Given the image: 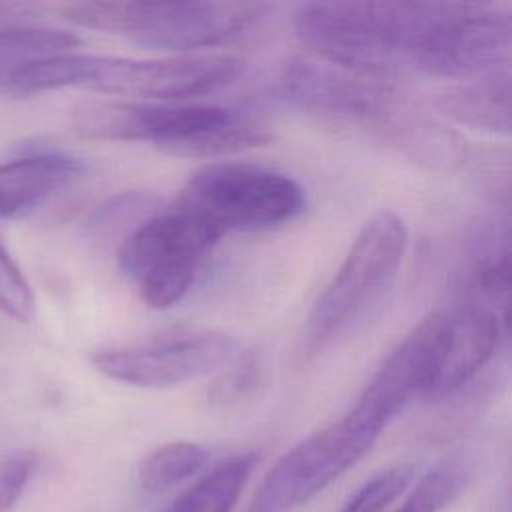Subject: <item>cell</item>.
Returning a JSON list of instances; mask_svg holds the SVG:
<instances>
[{
    "label": "cell",
    "mask_w": 512,
    "mask_h": 512,
    "mask_svg": "<svg viewBox=\"0 0 512 512\" xmlns=\"http://www.w3.org/2000/svg\"><path fill=\"white\" fill-rule=\"evenodd\" d=\"M108 56L58 54L22 62L12 76L10 96H32L60 88L96 90Z\"/></svg>",
    "instance_id": "cell-15"
},
{
    "label": "cell",
    "mask_w": 512,
    "mask_h": 512,
    "mask_svg": "<svg viewBox=\"0 0 512 512\" xmlns=\"http://www.w3.org/2000/svg\"><path fill=\"white\" fill-rule=\"evenodd\" d=\"M172 208L222 236L288 224L304 212L306 196L284 172L248 162H214L186 180Z\"/></svg>",
    "instance_id": "cell-6"
},
{
    "label": "cell",
    "mask_w": 512,
    "mask_h": 512,
    "mask_svg": "<svg viewBox=\"0 0 512 512\" xmlns=\"http://www.w3.org/2000/svg\"><path fill=\"white\" fill-rule=\"evenodd\" d=\"M406 244V224L392 210L376 212L362 226L340 268L306 316L304 356L320 354L380 300L398 272Z\"/></svg>",
    "instance_id": "cell-5"
},
{
    "label": "cell",
    "mask_w": 512,
    "mask_h": 512,
    "mask_svg": "<svg viewBox=\"0 0 512 512\" xmlns=\"http://www.w3.org/2000/svg\"><path fill=\"white\" fill-rule=\"evenodd\" d=\"M446 332V310L428 314L384 360L350 412L384 426L412 400L430 396L436 384Z\"/></svg>",
    "instance_id": "cell-10"
},
{
    "label": "cell",
    "mask_w": 512,
    "mask_h": 512,
    "mask_svg": "<svg viewBox=\"0 0 512 512\" xmlns=\"http://www.w3.org/2000/svg\"><path fill=\"white\" fill-rule=\"evenodd\" d=\"M466 484V474L456 464H440L426 472L394 512H440Z\"/></svg>",
    "instance_id": "cell-19"
},
{
    "label": "cell",
    "mask_w": 512,
    "mask_h": 512,
    "mask_svg": "<svg viewBox=\"0 0 512 512\" xmlns=\"http://www.w3.org/2000/svg\"><path fill=\"white\" fill-rule=\"evenodd\" d=\"M38 466V454L30 448L12 450L0 458V512H10L20 500Z\"/></svg>",
    "instance_id": "cell-23"
},
{
    "label": "cell",
    "mask_w": 512,
    "mask_h": 512,
    "mask_svg": "<svg viewBox=\"0 0 512 512\" xmlns=\"http://www.w3.org/2000/svg\"><path fill=\"white\" fill-rule=\"evenodd\" d=\"M82 170L78 158L58 150H32L0 162V218L32 214Z\"/></svg>",
    "instance_id": "cell-13"
},
{
    "label": "cell",
    "mask_w": 512,
    "mask_h": 512,
    "mask_svg": "<svg viewBox=\"0 0 512 512\" xmlns=\"http://www.w3.org/2000/svg\"><path fill=\"white\" fill-rule=\"evenodd\" d=\"M0 312L14 318L16 322H28L34 314L32 286L2 242H0Z\"/></svg>",
    "instance_id": "cell-21"
},
{
    "label": "cell",
    "mask_w": 512,
    "mask_h": 512,
    "mask_svg": "<svg viewBox=\"0 0 512 512\" xmlns=\"http://www.w3.org/2000/svg\"><path fill=\"white\" fill-rule=\"evenodd\" d=\"M62 16L80 28L122 36L160 50H198L240 36L264 12L246 2H132L94 0L62 6Z\"/></svg>",
    "instance_id": "cell-4"
},
{
    "label": "cell",
    "mask_w": 512,
    "mask_h": 512,
    "mask_svg": "<svg viewBox=\"0 0 512 512\" xmlns=\"http://www.w3.org/2000/svg\"><path fill=\"white\" fill-rule=\"evenodd\" d=\"M22 62H16L4 54H0V94H10V84H12V76L14 70L20 66Z\"/></svg>",
    "instance_id": "cell-24"
},
{
    "label": "cell",
    "mask_w": 512,
    "mask_h": 512,
    "mask_svg": "<svg viewBox=\"0 0 512 512\" xmlns=\"http://www.w3.org/2000/svg\"><path fill=\"white\" fill-rule=\"evenodd\" d=\"M272 90L282 102L330 124L362 130L422 166L454 170L466 156L458 132L386 78L292 60L280 68Z\"/></svg>",
    "instance_id": "cell-2"
},
{
    "label": "cell",
    "mask_w": 512,
    "mask_h": 512,
    "mask_svg": "<svg viewBox=\"0 0 512 512\" xmlns=\"http://www.w3.org/2000/svg\"><path fill=\"white\" fill-rule=\"evenodd\" d=\"M382 430L354 412L316 430L290 448L264 476L248 512H288L352 468L376 442Z\"/></svg>",
    "instance_id": "cell-9"
},
{
    "label": "cell",
    "mask_w": 512,
    "mask_h": 512,
    "mask_svg": "<svg viewBox=\"0 0 512 512\" xmlns=\"http://www.w3.org/2000/svg\"><path fill=\"white\" fill-rule=\"evenodd\" d=\"M210 454L196 442H168L152 450L138 466V482L146 492H164L192 476L208 462Z\"/></svg>",
    "instance_id": "cell-17"
},
{
    "label": "cell",
    "mask_w": 512,
    "mask_h": 512,
    "mask_svg": "<svg viewBox=\"0 0 512 512\" xmlns=\"http://www.w3.org/2000/svg\"><path fill=\"white\" fill-rule=\"evenodd\" d=\"M504 326L502 318L482 302L446 310L442 360L430 396L440 398L468 384L492 360Z\"/></svg>",
    "instance_id": "cell-12"
},
{
    "label": "cell",
    "mask_w": 512,
    "mask_h": 512,
    "mask_svg": "<svg viewBox=\"0 0 512 512\" xmlns=\"http://www.w3.org/2000/svg\"><path fill=\"white\" fill-rule=\"evenodd\" d=\"M72 130L86 140L152 142L158 150L186 158H216L270 142L254 116L212 104L168 106L90 98L70 110Z\"/></svg>",
    "instance_id": "cell-3"
},
{
    "label": "cell",
    "mask_w": 512,
    "mask_h": 512,
    "mask_svg": "<svg viewBox=\"0 0 512 512\" xmlns=\"http://www.w3.org/2000/svg\"><path fill=\"white\" fill-rule=\"evenodd\" d=\"M256 466V454H236L188 488L170 512H230Z\"/></svg>",
    "instance_id": "cell-16"
},
{
    "label": "cell",
    "mask_w": 512,
    "mask_h": 512,
    "mask_svg": "<svg viewBox=\"0 0 512 512\" xmlns=\"http://www.w3.org/2000/svg\"><path fill=\"white\" fill-rule=\"evenodd\" d=\"M412 478L414 466L410 464L382 470L352 494L342 512H384L408 488Z\"/></svg>",
    "instance_id": "cell-20"
},
{
    "label": "cell",
    "mask_w": 512,
    "mask_h": 512,
    "mask_svg": "<svg viewBox=\"0 0 512 512\" xmlns=\"http://www.w3.org/2000/svg\"><path fill=\"white\" fill-rule=\"evenodd\" d=\"M442 116L492 134H508L512 126L510 72L494 70L444 90L436 98Z\"/></svg>",
    "instance_id": "cell-14"
},
{
    "label": "cell",
    "mask_w": 512,
    "mask_h": 512,
    "mask_svg": "<svg viewBox=\"0 0 512 512\" xmlns=\"http://www.w3.org/2000/svg\"><path fill=\"white\" fill-rule=\"evenodd\" d=\"M80 44V38L64 28L48 26H6L0 28V54L28 62L58 54H68Z\"/></svg>",
    "instance_id": "cell-18"
},
{
    "label": "cell",
    "mask_w": 512,
    "mask_h": 512,
    "mask_svg": "<svg viewBox=\"0 0 512 512\" xmlns=\"http://www.w3.org/2000/svg\"><path fill=\"white\" fill-rule=\"evenodd\" d=\"M244 62L228 54H182L156 60L108 56L96 92L142 100H188L212 94L242 74Z\"/></svg>",
    "instance_id": "cell-11"
},
{
    "label": "cell",
    "mask_w": 512,
    "mask_h": 512,
    "mask_svg": "<svg viewBox=\"0 0 512 512\" xmlns=\"http://www.w3.org/2000/svg\"><path fill=\"white\" fill-rule=\"evenodd\" d=\"M236 340L212 328H170L158 334L96 348L92 366L138 388H170L206 376L234 358Z\"/></svg>",
    "instance_id": "cell-8"
},
{
    "label": "cell",
    "mask_w": 512,
    "mask_h": 512,
    "mask_svg": "<svg viewBox=\"0 0 512 512\" xmlns=\"http://www.w3.org/2000/svg\"><path fill=\"white\" fill-rule=\"evenodd\" d=\"M454 2H314L294 14L298 40L322 62L394 78H448L458 40Z\"/></svg>",
    "instance_id": "cell-1"
},
{
    "label": "cell",
    "mask_w": 512,
    "mask_h": 512,
    "mask_svg": "<svg viewBox=\"0 0 512 512\" xmlns=\"http://www.w3.org/2000/svg\"><path fill=\"white\" fill-rule=\"evenodd\" d=\"M260 378V364L258 358L250 352L238 356L232 364H228L222 374L212 382L208 390L210 404L228 406L236 404L244 396H248Z\"/></svg>",
    "instance_id": "cell-22"
},
{
    "label": "cell",
    "mask_w": 512,
    "mask_h": 512,
    "mask_svg": "<svg viewBox=\"0 0 512 512\" xmlns=\"http://www.w3.org/2000/svg\"><path fill=\"white\" fill-rule=\"evenodd\" d=\"M218 238L200 220L170 208L144 220L120 242L118 266L146 306L166 310L194 286Z\"/></svg>",
    "instance_id": "cell-7"
}]
</instances>
